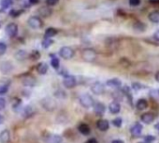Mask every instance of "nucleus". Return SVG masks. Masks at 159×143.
<instances>
[{
    "mask_svg": "<svg viewBox=\"0 0 159 143\" xmlns=\"http://www.w3.org/2000/svg\"><path fill=\"white\" fill-rule=\"evenodd\" d=\"M81 56H82V59L85 62H87V63H93L97 59V52L94 49H91V48H86V49H84L82 51Z\"/></svg>",
    "mask_w": 159,
    "mask_h": 143,
    "instance_id": "nucleus-1",
    "label": "nucleus"
},
{
    "mask_svg": "<svg viewBox=\"0 0 159 143\" xmlns=\"http://www.w3.org/2000/svg\"><path fill=\"white\" fill-rule=\"evenodd\" d=\"M80 103H81V105L83 108L88 109V108H91V107H94V105H95L96 102H95L94 98L91 97L90 94L84 93V94H82L81 97H80Z\"/></svg>",
    "mask_w": 159,
    "mask_h": 143,
    "instance_id": "nucleus-2",
    "label": "nucleus"
},
{
    "mask_svg": "<svg viewBox=\"0 0 159 143\" xmlns=\"http://www.w3.org/2000/svg\"><path fill=\"white\" fill-rule=\"evenodd\" d=\"M74 50L72 48L69 47V46H64L62 47L60 51H59V54L62 58L66 59V60H69V59H71L73 56H74Z\"/></svg>",
    "mask_w": 159,
    "mask_h": 143,
    "instance_id": "nucleus-3",
    "label": "nucleus"
},
{
    "mask_svg": "<svg viewBox=\"0 0 159 143\" xmlns=\"http://www.w3.org/2000/svg\"><path fill=\"white\" fill-rule=\"evenodd\" d=\"M28 26L33 29H40L43 26V22L38 16H31L27 21Z\"/></svg>",
    "mask_w": 159,
    "mask_h": 143,
    "instance_id": "nucleus-4",
    "label": "nucleus"
},
{
    "mask_svg": "<svg viewBox=\"0 0 159 143\" xmlns=\"http://www.w3.org/2000/svg\"><path fill=\"white\" fill-rule=\"evenodd\" d=\"M41 106L48 111H52L56 109V102L51 97H45L41 101Z\"/></svg>",
    "mask_w": 159,
    "mask_h": 143,
    "instance_id": "nucleus-5",
    "label": "nucleus"
},
{
    "mask_svg": "<svg viewBox=\"0 0 159 143\" xmlns=\"http://www.w3.org/2000/svg\"><path fill=\"white\" fill-rule=\"evenodd\" d=\"M91 91L95 94H102L105 92V85L100 81H96L91 85Z\"/></svg>",
    "mask_w": 159,
    "mask_h": 143,
    "instance_id": "nucleus-6",
    "label": "nucleus"
},
{
    "mask_svg": "<svg viewBox=\"0 0 159 143\" xmlns=\"http://www.w3.org/2000/svg\"><path fill=\"white\" fill-rule=\"evenodd\" d=\"M63 84L66 88H69V89H71V88H74L77 84V81H76V78L74 76H70V75H66L64 80H63Z\"/></svg>",
    "mask_w": 159,
    "mask_h": 143,
    "instance_id": "nucleus-7",
    "label": "nucleus"
},
{
    "mask_svg": "<svg viewBox=\"0 0 159 143\" xmlns=\"http://www.w3.org/2000/svg\"><path fill=\"white\" fill-rule=\"evenodd\" d=\"M45 143H62L63 138L61 136L54 135V134H47L44 137Z\"/></svg>",
    "mask_w": 159,
    "mask_h": 143,
    "instance_id": "nucleus-8",
    "label": "nucleus"
},
{
    "mask_svg": "<svg viewBox=\"0 0 159 143\" xmlns=\"http://www.w3.org/2000/svg\"><path fill=\"white\" fill-rule=\"evenodd\" d=\"M6 33L10 38H14L18 33V26L14 22H10L6 26Z\"/></svg>",
    "mask_w": 159,
    "mask_h": 143,
    "instance_id": "nucleus-9",
    "label": "nucleus"
},
{
    "mask_svg": "<svg viewBox=\"0 0 159 143\" xmlns=\"http://www.w3.org/2000/svg\"><path fill=\"white\" fill-rule=\"evenodd\" d=\"M0 70H1V72L5 75H8L10 74L11 71L13 70V65L11 62L10 61H5L3 63H1L0 65Z\"/></svg>",
    "mask_w": 159,
    "mask_h": 143,
    "instance_id": "nucleus-10",
    "label": "nucleus"
},
{
    "mask_svg": "<svg viewBox=\"0 0 159 143\" xmlns=\"http://www.w3.org/2000/svg\"><path fill=\"white\" fill-rule=\"evenodd\" d=\"M130 132H131V135L133 137H140L141 135V132H142V125H141V124H140V123L134 124L133 126L130 129Z\"/></svg>",
    "mask_w": 159,
    "mask_h": 143,
    "instance_id": "nucleus-11",
    "label": "nucleus"
},
{
    "mask_svg": "<svg viewBox=\"0 0 159 143\" xmlns=\"http://www.w3.org/2000/svg\"><path fill=\"white\" fill-rule=\"evenodd\" d=\"M141 120L142 123H144L146 125L152 124L154 120V115L152 112H145L141 116Z\"/></svg>",
    "mask_w": 159,
    "mask_h": 143,
    "instance_id": "nucleus-12",
    "label": "nucleus"
},
{
    "mask_svg": "<svg viewBox=\"0 0 159 143\" xmlns=\"http://www.w3.org/2000/svg\"><path fill=\"white\" fill-rule=\"evenodd\" d=\"M38 12L40 16L42 17H50L53 13V10L49 7V6H45V7H41L38 10Z\"/></svg>",
    "mask_w": 159,
    "mask_h": 143,
    "instance_id": "nucleus-13",
    "label": "nucleus"
},
{
    "mask_svg": "<svg viewBox=\"0 0 159 143\" xmlns=\"http://www.w3.org/2000/svg\"><path fill=\"white\" fill-rule=\"evenodd\" d=\"M109 110L112 114H117L121 110V106L117 101H113L109 105Z\"/></svg>",
    "mask_w": 159,
    "mask_h": 143,
    "instance_id": "nucleus-14",
    "label": "nucleus"
},
{
    "mask_svg": "<svg viewBox=\"0 0 159 143\" xmlns=\"http://www.w3.org/2000/svg\"><path fill=\"white\" fill-rule=\"evenodd\" d=\"M106 85L111 88H118L121 87L122 85V81L117 79V78H113V79H109L106 81Z\"/></svg>",
    "mask_w": 159,
    "mask_h": 143,
    "instance_id": "nucleus-15",
    "label": "nucleus"
},
{
    "mask_svg": "<svg viewBox=\"0 0 159 143\" xmlns=\"http://www.w3.org/2000/svg\"><path fill=\"white\" fill-rule=\"evenodd\" d=\"M22 83H24L25 86L27 87H33L36 84V79L30 75L26 76L25 78H22Z\"/></svg>",
    "mask_w": 159,
    "mask_h": 143,
    "instance_id": "nucleus-16",
    "label": "nucleus"
},
{
    "mask_svg": "<svg viewBox=\"0 0 159 143\" xmlns=\"http://www.w3.org/2000/svg\"><path fill=\"white\" fill-rule=\"evenodd\" d=\"M93 108L95 112L98 115H102L106 111V106L102 102H96Z\"/></svg>",
    "mask_w": 159,
    "mask_h": 143,
    "instance_id": "nucleus-17",
    "label": "nucleus"
},
{
    "mask_svg": "<svg viewBox=\"0 0 159 143\" xmlns=\"http://www.w3.org/2000/svg\"><path fill=\"white\" fill-rule=\"evenodd\" d=\"M97 127L100 131H103V132L107 131L109 128V123L107 120H103V119H101V120H98L97 122Z\"/></svg>",
    "mask_w": 159,
    "mask_h": 143,
    "instance_id": "nucleus-18",
    "label": "nucleus"
},
{
    "mask_svg": "<svg viewBox=\"0 0 159 143\" xmlns=\"http://www.w3.org/2000/svg\"><path fill=\"white\" fill-rule=\"evenodd\" d=\"M10 140V133L9 130L5 129L0 133V143H9Z\"/></svg>",
    "mask_w": 159,
    "mask_h": 143,
    "instance_id": "nucleus-19",
    "label": "nucleus"
},
{
    "mask_svg": "<svg viewBox=\"0 0 159 143\" xmlns=\"http://www.w3.org/2000/svg\"><path fill=\"white\" fill-rule=\"evenodd\" d=\"M146 25L144 22H141V21H137L136 22L133 23V28L135 31L137 32H144L146 30Z\"/></svg>",
    "mask_w": 159,
    "mask_h": 143,
    "instance_id": "nucleus-20",
    "label": "nucleus"
},
{
    "mask_svg": "<svg viewBox=\"0 0 159 143\" xmlns=\"http://www.w3.org/2000/svg\"><path fill=\"white\" fill-rule=\"evenodd\" d=\"M78 130L79 132L83 135V136H88L90 133H91V128L88 125L86 124H81L79 126H78Z\"/></svg>",
    "mask_w": 159,
    "mask_h": 143,
    "instance_id": "nucleus-21",
    "label": "nucleus"
},
{
    "mask_svg": "<svg viewBox=\"0 0 159 143\" xmlns=\"http://www.w3.org/2000/svg\"><path fill=\"white\" fill-rule=\"evenodd\" d=\"M14 56H15L16 60H18V61H24L28 57V54L24 50H19L16 52Z\"/></svg>",
    "mask_w": 159,
    "mask_h": 143,
    "instance_id": "nucleus-22",
    "label": "nucleus"
},
{
    "mask_svg": "<svg viewBox=\"0 0 159 143\" xmlns=\"http://www.w3.org/2000/svg\"><path fill=\"white\" fill-rule=\"evenodd\" d=\"M147 107H148V102L144 98H141L136 102V108L139 110H144L145 109H147Z\"/></svg>",
    "mask_w": 159,
    "mask_h": 143,
    "instance_id": "nucleus-23",
    "label": "nucleus"
},
{
    "mask_svg": "<svg viewBox=\"0 0 159 143\" xmlns=\"http://www.w3.org/2000/svg\"><path fill=\"white\" fill-rule=\"evenodd\" d=\"M37 71L40 75H45L48 71V65L46 63H39L37 66Z\"/></svg>",
    "mask_w": 159,
    "mask_h": 143,
    "instance_id": "nucleus-24",
    "label": "nucleus"
},
{
    "mask_svg": "<svg viewBox=\"0 0 159 143\" xmlns=\"http://www.w3.org/2000/svg\"><path fill=\"white\" fill-rule=\"evenodd\" d=\"M148 19L153 22V23H158L159 22V10H153L148 15Z\"/></svg>",
    "mask_w": 159,
    "mask_h": 143,
    "instance_id": "nucleus-25",
    "label": "nucleus"
},
{
    "mask_svg": "<svg viewBox=\"0 0 159 143\" xmlns=\"http://www.w3.org/2000/svg\"><path fill=\"white\" fill-rule=\"evenodd\" d=\"M57 33H58V31H57L55 28H54V27H49L46 31H45L44 36H45V38H52L55 37V36L57 35Z\"/></svg>",
    "mask_w": 159,
    "mask_h": 143,
    "instance_id": "nucleus-26",
    "label": "nucleus"
},
{
    "mask_svg": "<svg viewBox=\"0 0 159 143\" xmlns=\"http://www.w3.org/2000/svg\"><path fill=\"white\" fill-rule=\"evenodd\" d=\"M13 4V0H1L0 1V6H1L2 9L7 10L10 7H11Z\"/></svg>",
    "mask_w": 159,
    "mask_h": 143,
    "instance_id": "nucleus-27",
    "label": "nucleus"
},
{
    "mask_svg": "<svg viewBox=\"0 0 159 143\" xmlns=\"http://www.w3.org/2000/svg\"><path fill=\"white\" fill-rule=\"evenodd\" d=\"M33 108L30 107V106H27L24 109H22V115H24V117L27 118V117H30L32 114H33Z\"/></svg>",
    "mask_w": 159,
    "mask_h": 143,
    "instance_id": "nucleus-28",
    "label": "nucleus"
},
{
    "mask_svg": "<svg viewBox=\"0 0 159 143\" xmlns=\"http://www.w3.org/2000/svg\"><path fill=\"white\" fill-rule=\"evenodd\" d=\"M54 43V41L52 40V38H44L42 43H41V46L44 48V49H47L50 46H52Z\"/></svg>",
    "mask_w": 159,
    "mask_h": 143,
    "instance_id": "nucleus-29",
    "label": "nucleus"
},
{
    "mask_svg": "<svg viewBox=\"0 0 159 143\" xmlns=\"http://www.w3.org/2000/svg\"><path fill=\"white\" fill-rule=\"evenodd\" d=\"M51 65H52V66H53L54 68H55V69L59 68V66H60V61H59V59H58L56 56H53V58H52V60H51Z\"/></svg>",
    "mask_w": 159,
    "mask_h": 143,
    "instance_id": "nucleus-30",
    "label": "nucleus"
},
{
    "mask_svg": "<svg viewBox=\"0 0 159 143\" xmlns=\"http://www.w3.org/2000/svg\"><path fill=\"white\" fill-rule=\"evenodd\" d=\"M122 124H123V120H122V118H120V117L115 118L114 120L112 121V125H114L115 127H118V128L122 126Z\"/></svg>",
    "mask_w": 159,
    "mask_h": 143,
    "instance_id": "nucleus-31",
    "label": "nucleus"
},
{
    "mask_svg": "<svg viewBox=\"0 0 159 143\" xmlns=\"http://www.w3.org/2000/svg\"><path fill=\"white\" fill-rule=\"evenodd\" d=\"M7 52V45L4 42H0V55L5 54Z\"/></svg>",
    "mask_w": 159,
    "mask_h": 143,
    "instance_id": "nucleus-32",
    "label": "nucleus"
},
{
    "mask_svg": "<svg viewBox=\"0 0 159 143\" xmlns=\"http://www.w3.org/2000/svg\"><path fill=\"white\" fill-rule=\"evenodd\" d=\"M154 140H155V137H153V136L148 135V136L144 137V142H146V143H153Z\"/></svg>",
    "mask_w": 159,
    "mask_h": 143,
    "instance_id": "nucleus-33",
    "label": "nucleus"
},
{
    "mask_svg": "<svg viewBox=\"0 0 159 143\" xmlns=\"http://www.w3.org/2000/svg\"><path fill=\"white\" fill-rule=\"evenodd\" d=\"M40 57V54L38 51H33L30 54V58L32 60H38Z\"/></svg>",
    "mask_w": 159,
    "mask_h": 143,
    "instance_id": "nucleus-34",
    "label": "nucleus"
},
{
    "mask_svg": "<svg viewBox=\"0 0 159 143\" xmlns=\"http://www.w3.org/2000/svg\"><path fill=\"white\" fill-rule=\"evenodd\" d=\"M9 90V86L6 84H1L0 85V95H2L4 93H6Z\"/></svg>",
    "mask_w": 159,
    "mask_h": 143,
    "instance_id": "nucleus-35",
    "label": "nucleus"
},
{
    "mask_svg": "<svg viewBox=\"0 0 159 143\" xmlns=\"http://www.w3.org/2000/svg\"><path fill=\"white\" fill-rule=\"evenodd\" d=\"M59 0H46V4L49 6V7H53V6H55L56 4H58Z\"/></svg>",
    "mask_w": 159,
    "mask_h": 143,
    "instance_id": "nucleus-36",
    "label": "nucleus"
},
{
    "mask_svg": "<svg viewBox=\"0 0 159 143\" xmlns=\"http://www.w3.org/2000/svg\"><path fill=\"white\" fill-rule=\"evenodd\" d=\"M130 6L132 7H137L141 4V0H128Z\"/></svg>",
    "mask_w": 159,
    "mask_h": 143,
    "instance_id": "nucleus-37",
    "label": "nucleus"
},
{
    "mask_svg": "<svg viewBox=\"0 0 159 143\" xmlns=\"http://www.w3.org/2000/svg\"><path fill=\"white\" fill-rule=\"evenodd\" d=\"M6 105H7V103H6L5 98L0 97V110H3L6 108Z\"/></svg>",
    "mask_w": 159,
    "mask_h": 143,
    "instance_id": "nucleus-38",
    "label": "nucleus"
},
{
    "mask_svg": "<svg viewBox=\"0 0 159 143\" xmlns=\"http://www.w3.org/2000/svg\"><path fill=\"white\" fill-rule=\"evenodd\" d=\"M21 12H22L21 10H11L10 15L11 17H17V16H19V15L22 14Z\"/></svg>",
    "mask_w": 159,
    "mask_h": 143,
    "instance_id": "nucleus-39",
    "label": "nucleus"
},
{
    "mask_svg": "<svg viewBox=\"0 0 159 143\" xmlns=\"http://www.w3.org/2000/svg\"><path fill=\"white\" fill-rule=\"evenodd\" d=\"M153 39L155 40V41H157V42H159V29L158 30H156L155 32H154V34H153Z\"/></svg>",
    "mask_w": 159,
    "mask_h": 143,
    "instance_id": "nucleus-40",
    "label": "nucleus"
},
{
    "mask_svg": "<svg viewBox=\"0 0 159 143\" xmlns=\"http://www.w3.org/2000/svg\"><path fill=\"white\" fill-rule=\"evenodd\" d=\"M85 143H98L97 139L95 138V137H92V138H89L88 140H86Z\"/></svg>",
    "mask_w": 159,
    "mask_h": 143,
    "instance_id": "nucleus-41",
    "label": "nucleus"
},
{
    "mask_svg": "<svg viewBox=\"0 0 159 143\" xmlns=\"http://www.w3.org/2000/svg\"><path fill=\"white\" fill-rule=\"evenodd\" d=\"M133 87H134L135 90H140V89L143 88V86L141 85V84H139V83H133Z\"/></svg>",
    "mask_w": 159,
    "mask_h": 143,
    "instance_id": "nucleus-42",
    "label": "nucleus"
},
{
    "mask_svg": "<svg viewBox=\"0 0 159 143\" xmlns=\"http://www.w3.org/2000/svg\"><path fill=\"white\" fill-rule=\"evenodd\" d=\"M111 143H125L122 139H114V140H112Z\"/></svg>",
    "mask_w": 159,
    "mask_h": 143,
    "instance_id": "nucleus-43",
    "label": "nucleus"
},
{
    "mask_svg": "<svg viewBox=\"0 0 159 143\" xmlns=\"http://www.w3.org/2000/svg\"><path fill=\"white\" fill-rule=\"evenodd\" d=\"M4 123V116L0 114V125Z\"/></svg>",
    "mask_w": 159,
    "mask_h": 143,
    "instance_id": "nucleus-44",
    "label": "nucleus"
},
{
    "mask_svg": "<svg viewBox=\"0 0 159 143\" xmlns=\"http://www.w3.org/2000/svg\"><path fill=\"white\" fill-rule=\"evenodd\" d=\"M149 1L153 4H159V0H149Z\"/></svg>",
    "mask_w": 159,
    "mask_h": 143,
    "instance_id": "nucleus-45",
    "label": "nucleus"
},
{
    "mask_svg": "<svg viewBox=\"0 0 159 143\" xmlns=\"http://www.w3.org/2000/svg\"><path fill=\"white\" fill-rule=\"evenodd\" d=\"M154 78H155V81H156L157 82H159V71L155 74V77H154Z\"/></svg>",
    "mask_w": 159,
    "mask_h": 143,
    "instance_id": "nucleus-46",
    "label": "nucleus"
},
{
    "mask_svg": "<svg viewBox=\"0 0 159 143\" xmlns=\"http://www.w3.org/2000/svg\"><path fill=\"white\" fill-rule=\"evenodd\" d=\"M154 128H155V129H158V130H159V122H158V123H157V124L155 125Z\"/></svg>",
    "mask_w": 159,
    "mask_h": 143,
    "instance_id": "nucleus-47",
    "label": "nucleus"
},
{
    "mask_svg": "<svg viewBox=\"0 0 159 143\" xmlns=\"http://www.w3.org/2000/svg\"><path fill=\"white\" fill-rule=\"evenodd\" d=\"M139 143H146V142H144V141H141V142H139Z\"/></svg>",
    "mask_w": 159,
    "mask_h": 143,
    "instance_id": "nucleus-48",
    "label": "nucleus"
},
{
    "mask_svg": "<svg viewBox=\"0 0 159 143\" xmlns=\"http://www.w3.org/2000/svg\"><path fill=\"white\" fill-rule=\"evenodd\" d=\"M0 27H1V22H0Z\"/></svg>",
    "mask_w": 159,
    "mask_h": 143,
    "instance_id": "nucleus-49",
    "label": "nucleus"
}]
</instances>
